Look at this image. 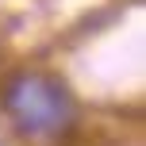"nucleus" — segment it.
Returning a JSON list of instances; mask_svg holds the SVG:
<instances>
[{"instance_id": "obj_1", "label": "nucleus", "mask_w": 146, "mask_h": 146, "mask_svg": "<svg viewBox=\"0 0 146 146\" xmlns=\"http://www.w3.org/2000/svg\"><path fill=\"white\" fill-rule=\"evenodd\" d=\"M0 104L12 115V123L31 139H54L77 123V100L66 88V81L54 73H38V69L12 73L4 81Z\"/></svg>"}]
</instances>
